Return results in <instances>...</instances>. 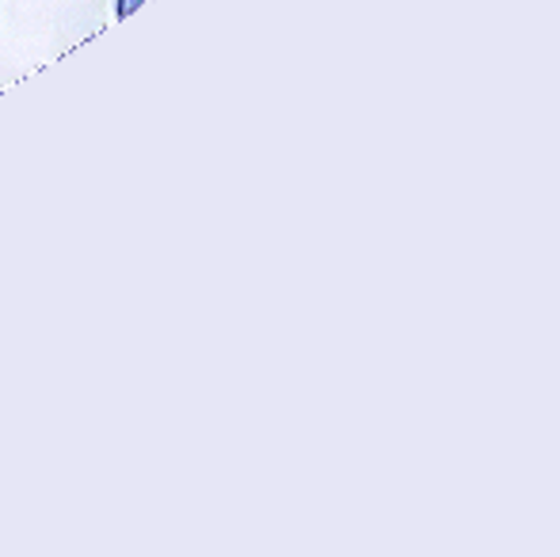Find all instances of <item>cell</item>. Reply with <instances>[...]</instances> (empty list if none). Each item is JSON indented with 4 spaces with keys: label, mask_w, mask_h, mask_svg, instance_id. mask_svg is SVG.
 I'll return each mask as SVG.
<instances>
[{
    "label": "cell",
    "mask_w": 560,
    "mask_h": 557,
    "mask_svg": "<svg viewBox=\"0 0 560 557\" xmlns=\"http://www.w3.org/2000/svg\"><path fill=\"white\" fill-rule=\"evenodd\" d=\"M138 4H145V0H115V12L126 20V15H130V12H138Z\"/></svg>",
    "instance_id": "1"
}]
</instances>
